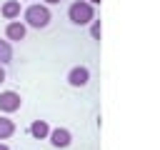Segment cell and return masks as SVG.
<instances>
[{
  "instance_id": "cell-1",
  "label": "cell",
  "mask_w": 160,
  "mask_h": 150,
  "mask_svg": "<svg viewBox=\"0 0 160 150\" xmlns=\"http://www.w3.org/2000/svg\"><path fill=\"white\" fill-rule=\"evenodd\" d=\"M68 18L75 25H90V20H95V10H92V5L88 0H75L68 8Z\"/></svg>"
},
{
  "instance_id": "cell-2",
  "label": "cell",
  "mask_w": 160,
  "mask_h": 150,
  "mask_svg": "<svg viewBox=\"0 0 160 150\" xmlns=\"http://www.w3.org/2000/svg\"><path fill=\"white\" fill-rule=\"evenodd\" d=\"M50 10H48V5H30L28 10H25V22L30 25V28H48L50 25Z\"/></svg>"
},
{
  "instance_id": "cell-3",
  "label": "cell",
  "mask_w": 160,
  "mask_h": 150,
  "mask_svg": "<svg viewBox=\"0 0 160 150\" xmlns=\"http://www.w3.org/2000/svg\"><path fill=\"white\" fill-rule=\"evenodd\" d=\"M20 105H22V100L15 90L0 92V112H15V110H20Z\"/></svg>"
},
{
  "instance_id": "cell-4",
  "label": "cell",
  "mask_w": 160,
  "mask_h": 150,
  "mask_svg": "<svg viewBox=\"0 0 160 150\" xmlns=\"http://www.w3.org/2000/svg\"><path fill=\"white\" fill-rule=\"evenodd\" d=\"M68 82H70L72 88H85V85L90 82V70H88L85 65L72 68V70L68 72Z\"/></svg>"
},
{
  "instance_id": "cell-5",
  "label": "cell",
  "mask_w": 160,
  "mask_h": 150,
  "mask_svg": "<svg viewBox=\"0 0 160 150\" xmlns=\"http://www.w3.org/2000/svg\"><path fill=\"white\" fill-rule=\"evenodd\" d=\"M25 32H28V25H25V22H20V20H10V22H8V28H5V38H8V40H12V42L25 40Z\"/></svg>"
},
{
  "instance_id": "cell-6",
  "label": "cell",
  "mask_w": 160,
  "mask_h": 150,
  "mask_svg": "<svg viewBox=\"0 0 160 150\" xmlns=\"http://www.w3.org/2000/svg\"><path fill=\"white\" fill-rule=\"evenodd\" d=\"M48 138H50L52 148H68V145L72 142V135H70V130H65V128H55V130H50Z\"/></svg>"
},
{
  "instance_id": "cell-7",
  "label": "cell",
  "mask_w": 160,
  "mask_h": 150,
  "mask_svg": "<svg viewBox=\"0 0 160 150\" xmlns=\"http://www.w3.org/2000/svg\"><path fill=\"white\" fill-rule=\"evenodd\" d=\"M0 12H2L5 20H15V18H20V0H8V2H2Z\"/></svg>"
},
{
  "instance_id": "cell-8",
  "label": "cell",
  "mask_w": 160,
  "mask_h": 150,
  "mask_svg": "<svg viewBox=\"0 0 160 150\" xmlns=\"http://www.w3.org/2000/svg\"><path fill=\"white\" fill-rule=\"evenodd\" d=\"M48 132H50V125H48L45 120H32V125H30V135H32V138L45 140V138H48Z\"/></svg>"
},
{
  "instance_id": "cell-9",
  "label": "cell",
  "mask_w": 160,
  "mask_h": 150,
  "mask_svg": "<svg viewBox=\"0 0 160 150\" xmlns=\"http://www.w3.org/2000/svg\"><path fill=\"white\" fill-rule=\"evenodd\" d=\"M15 132V122L10 118H0V140H8Z\"/></svg>"
},
{
  "instance_id": "cell-10",
  "label": "cell",
  "mask_w": 160,
  "mask_h": 150,
  "mask_svg": "<svg viewBox=\"0 0 160 150\" xmlns=\"http://www.w3.org/2000/svg\"><path fill=\"white\" fill-rule=\"evenodd\" d=\"M10 60H12V45H10V40H0V65H5Z\"/></svg>"
},
{
  "instance_id": "cell-11",
  "label": "cell",
  "mask_w": 160,
  "mask_h": 150,
  "mask_svg": "<svg viewBox=\"0 0 160 150\" xmlns=\"http://www.w3.org/2000/svg\"><path fill=\"white\" fill-rule=\"evenodd\" d=\"M90 35L92 40H100V20H90Z\"/></svg>"
},
{
  "instance_id": "cell-12",
  "label": "cell",
  "mask_w": 160,
  "mask_h": 150,
  "mask_svg": "<svg viewBox=\"0 0 160 150\" xmlns=\"http://www.w3.org/2000/svg\"><path fill=\"white\" fill-rule=\"evenodd\" d=\"M0 82H5V68L0 65Z\"/></svg>"
},
{
  "instance_id": "cell-13",
  "label": "cell",
  "mask_w": 160,
  "mask_h": 150,
  "mask_svg": "<svg viewBox=\"0 0 160 150\" xmlns=\"http://www.w3.org/2000/svg\"><path fill=\"white\" fill-rule=\"evenodd\" d=\"M55 2H60V0H45V5H55Z\"/></svg>"
},
{
  "instance_id": "cell-14",
  "label": "cell",
  "mask_w": 160,
  "mask_h": 150,
  "mask_svg": "<svg viewBox=\"0 0 160 150\" xmlns=\"http://www.w3.org/2000/svg\"><path fill=\"white\" fill-rule=\"evenodd\" d=\"M0 150H10V148H8V145H5V142H0Z\"/></svg>"
},
{
  "instance_id": "cell-15",
  "label": "cell",
  "mask_w": 160,
  "mask_h": 150,
  "mask_svg": "<svg viewBox=\"0 0 160 150\" xmlns=\"http://www.w3.org/2000/svg\"><path fill=\"white\" fill-rule=\"evenodd\" d=\"M88 2H90V5H98V2H100V0H88Z\"/></svg>"
}]
</instances>
